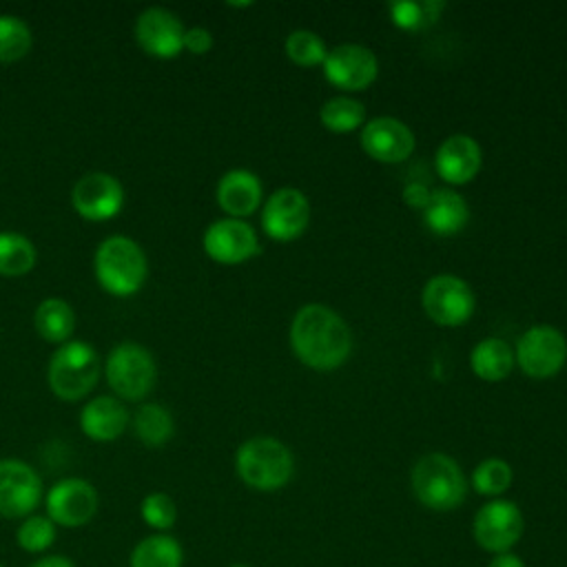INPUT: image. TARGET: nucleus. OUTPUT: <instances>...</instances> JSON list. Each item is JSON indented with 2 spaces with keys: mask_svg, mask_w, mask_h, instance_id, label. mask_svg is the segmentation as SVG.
Masks as SVG:
<instances>
[{
  "mask_svg": "<svg viewBox=\"0 0 567 567\" xmlns=\"http://www.w3.org/2000/svg\"><path fill=\"white\" fill-rule=\"evenodd\" d=\"M204 252L217 264H241L259 252V241L250 224L224 217L213 221L204 233Z\"/></svg>",
  "mask_w": 567,
  "mask_h": 567,
  "instance_id": "obj_16",
  "label": "nucleus"
},
{
  "mask_svg": "<svg viewBox=\"0 0 567 567\" xmlns=\"http://www.w3.org/2000/svg\"><path fill=\"white\" fill-rule=\"evenodd\" d=\"M470 365L474 374L483 381H501L514 368V350L507 341L489 337L474 346L470 354Z\"/></svg>",
  "mask_w": 567,
  "mask_h": 567,
  "instance_id": "obj_24",
  "label": "nucleus"
},
{
  "mask_svg": "<svg viewBox=\"0 0 567 567\" xmlns=\"http://www.w3.org/2000/svg\"><path fill=\"white\" fill-rule=\"evenodd\" d=\"M430 195H432V190H427L423 184H408L405 186V190H403V199L412 206V208H425L427 206V202H430Z\"/></svg>",
  "mask_w": 567,
  "mask_h": 567,
  "instance_id": "obj_35",
  "label": "nucleus"
},
{
  "mask_svg": "<svg viewBox=\"0 0 567 567\" xmlns=\"http://www.w3.org/2000/svg\"><path fill=\"white\" fill-rule=\"evenodd\" d=\"M423 219L432 233L447 237L465 228L470 219V208L458 193L450 188H439V190H432L430 202L423 208Z\"/></svg>",
  "mask_w": 567,
  "mask_h": 567,
  "instance_id": "obj_21",
  "label": "nucleus"
},
{
  "mask_svg": "<svg viewBox=\"0 0 567 567\" xmlns=\"http://www.w3.org/2000/svg\"><path fill=\"white\" fill-rule=\"evenodd\" d=\"M512 467L503 458H485L472 472V487L483 496H501L512 485Z\"/></svg>",
  "mask_w": 567,
  "mask_h": 567,
  "instance_id": "obj_31",
  "label": "nucleus"
},
{
  "mask_svg": "<svg viewBox=\"0 0 567 567\" xmlns=\"http://www.w3.org/2000/svg\"><path fill=\"white\" fill-rule=\"evenodd\" d=\"M410 483L416 501L434 512L456 509L467 494V478L463 470L443 452L421 456L412 467Z\"/></svg>",
  "mask_w": 567,
  "mask_h": 567,
  "instance_id": "obj_3",
  "label": "nucleus"
},
{
  "mask_svg": "<svg viewBox=\"0 0 567 567\" xmlns=\"http://www.w3.org/2000/svg\"><path fill=\"white\" fill-rule=\"evenodd\" d=\"M323 78L337 89L361 91L377 80V55L361 44H339L323 60Z\"/></svg>",
  "mask_w": 567,
  "mask_h": 567,
  "instance_id": "obj_14",
  "label": "nucleus"
},
{
  "mask_svg": "<svg viewBox=\"0 0 567 567\" xmlns=\"http://www.w3.org/2000/svg\"><path fill=\"white\" fill-rule=\"evenodd\" d=\"M29 567H75V563L62 554H47V556L33 560Z\"/></svg>",
  "mask_w": 567,
  "mask_h": 567,
  "instance_id": "obj_36",
  "label": "nucleus"
},
{
  "mask_svg": "<svg viewBox=\"0 0 567 567\" xmlns=\"http://www.w3.org/2000/svg\"><path fill=\"white\" fill-rule=\"evenodd\" d=\"M38 252L31 239L20 233H0V275L20 277L35 266Z\"/></svg>",
  "mask_w": 567,
  "mask_h": 567,
  "instance_id": "obj_26",
  "label": "nucleus"
},
{
  "mask_svg": "<svg viewBox=\"0 0 567 567\" xmlns=\"http://www.w3.org/2000/svg\"><path fill=\"white\" fill-rule=\"evenodd\" d=\"M184 49L195 55H204L213 49V33L206 27H190L184 31Z\"/></svg>",
  "mask_w": 567,
  "mask_h": 567,
  "instance_id": "obj_34",
  "label": "nucleus"
},
{
  "mask_svg": "<svg viewBox=\"0 0 567 567\" xmlns=\"http://www.w3.org/2000/svg\"><path fill=\"white\" fill-rule=\"evenodd\" d=\"M361 148L379 162L396 164L412 155L414 135L412 131L396 117L383 115L370 120L361 131Z\"/></svg>",
  "mask_w": 567,
  "mask_h": 567,
  "instance_id": "obj_17",
  "label": "nucleus"
},
{
  "mask_svg": "<svg viewBox=\"0 0 567 567\" xmlns=\"http://www.w3.org/2000/svg\"><path fill=\"white\" fill-rule=\"evenodd\" d=\"M184 31L182 20L164 7H148L135 20V40L140 49L159 60L179 55L184 49Z\"/></svg>",
  "mask_w": 567,
  "mask_h": 567,
  "instance_id": "obj_15",
  "label": "nucleus"
},
{
  "mask_svg": "<svg viewBox=\"0 0 567 567\" xmlns=\"http://www.w3.org/2000/svg\"><path fill=\"white\" fill-rule=\"evenodd\" d=\"M42 501L38 472L20 458H0V516L27 518Z\"/></svg>",
  "mask_w": 567,
  "mask_h": 567,
  "instance_id": "obj_11",
  "label": "nucleus"
},
{
  "mask_svg": "<svg viewBox=\"0 0 567 567\" xmlns=\"http://www.w3.org/2000/svg\"><path fill=\"white\" fill-rule=\"evenodd\" d=\"M100 379V357L86 341H66L49 359L47 381L55 396L78 401L86 396Z\"/></svg>",
  "mask_w": 567,
  "mask_h": 567,
  "instance_id": "obj_5",
  "label": "nucleus"
},
{
  "mask_svg": "<svg viewBox=\"0 0 567 567\" xmlns=\"http://www.w3.org/2000/svg\"><path fill=\"white\" fill-rule=\"evenodd\" d=\"M319 117H321V124L328 128V131H334V133H348V131H354L357 126L363 124L365 120V109L359 100H352V97H332L328 100L321 111H319Z\"/></svg>",
  "mask_w": 567,
  "mask_h": 567,
  "instance_id": "obj_28",
  "label": "nucleus"
},
{
  "mask_svg": "<svg viewBox=\"0 0 567 567\" xmlns=\"http://www.w3.org/2000/svg\"><path fill=\"white\" fill-rule=\"evenodd\" d=\"M423 308L439 326H463L474 312V292L456 275H436L423 288Z\"/></svg>",
  "mask_w": 567,
  "mask_h": 567,
  "instance_id": "obj_10",
  "label": "nucleus"
},
{
  "mask_svg": "<svg viewBox=\"0 0 567 567\" xmlns=\"http://www.w3.org/2000/svg\"><path fill=\"white\" fill-rule=\"evenodd\" d=\"M33 326L38 334L49 343H66L75 330L73 308L60 297H47L33 312Z\"/></svg>",
  "mask_w": 567,
  "mask_h": 567,
  "instance_id": "obj_22",
  "label": "nucleus"
},
{
  "mask_svg": "<svg viewBox=\"0 0 567 567\" xmlns=\"http://www.w3.org/2000/svg\"><path fill=\"white\" fill-rule=\"evenodd\" d=\"M230 567H250V565H241V563H237V565H230Z\"/></svg>",
  "mask_w": 567,
  "mask_h": 567,
  "instance_id": "obj_38",
  "label": "nucleus"
},
{
  "mask_svg": "<svg viewBox=\"0 0 567 567\" xmlns=\"http://www.w3.org/2000/svg\"><path fill=\"white\" fill-rule=\"evenodd\" d=\"M100 505L97 489L84 478H62L44 496L47 516L55 527H84L93 520Z\"/></svg>",
  "mask_w": 567,
  "mask_h": 567,
  "instance_id": "obj_9",
  "label": "nucleus"
},
{
  "mask_svg": "<svg viewBox=\"0 0 567 567\" xmlns=\"http://www.w3.org/2000/svg\"><path fill=\"white\" fill-rule=\"evenodd\" d=\"M0 567H7V565H2V563H0Z\"/></svg>",
  "mask_w": 567,
  "mask_h": 567,
  "instance_id": "obj_39",
  "label": "nucleus"
},
{
  "mask_svg": "<svg viewBox=\"0 0 567 567\" xmlns=\"http://www.w3.org/2000/svg\"><path fill=\"white\" fill-rule=\"evenodd\" d=\"M71 204L80 217L89 221H106L122 210L124 188L111 173H86L75 182Z\"/></svg>",
  "mask_w": 567,
  "mask_h": 567,
  "instance_id": "obj_12",
  "label": "nucleus"
},
{
  "mask_svg": "<svg viewBox=\"0 0 567 567\" xmlns=\"http://www.w3.org/2000/svg\"><path fill=\"white\" fill-rule=\"evenodd\" d=\"M184 549L171 534H151L135 543L128 556V567H182Z\"/></svg>",
  "mask_w": 567,
  "mask_h": 567,
  "instance_id": "obj_23",
  "label": "nucleus"
},
{
  "mask_svg": "<svg viewBox=\"0 0 567 567\" xmlns=\"http://www.w3.org/2000/svg\"><path fill=\"white\" fill-rule=\"evenodd\" d=\"M95 279L113 297L135 295L148 272L146 255L142 246L124 235H113L100 241L95 257Z\"/></svg>",
  "mask_w": 567,
  "mask_h": 567,
  "instance_id": "obj_2",
  "label": "nucleus"
},
{
  "mask_svg": "<svg viewBox=\"0 0 567 567\" xmlns=\"http://www.w3.org/2000/svg\"><path fill=\"white\" fill-rule=\"evenodd\" d=\"M135 436L146 445V447H162L171 441L175 432V423L171 412L159 405V403H142L133 419H131Z\"/></svg>",
  "mask_w": 567,
  "mask_h": 567,
  "instance_id": "obj_25",
  "label": "nucleus"
},
{
  "mask_svg": "<svg viewBox=\"0 0 567 567\" xmlns=\"http://www.w3.org/2000/svg\"><path fill=\"white\" fill-rule=\"evenodd\" d=\"M310 221V204L299 188L284 186L275 190L264 204L261 226L270 239L290 241L297 239Z\"/></svg>",
  "mask_w": 567,
  "mask_h": 567,
  "instance_id": "obj_13",
  "label": "nucleus"
},
{
  "mask_svg": "<svg viewBox=\"0 0 567 567\" xmlns=\"http://www.w3.org/2000/svg\"><path fill=\"white\" fill-rule=\"evenodd\" d=\"M443 9L445 4L439 0H399L390 4V18L403 31H421L434 24Z\"/></svg>",
  "mask_w": 567,
  "mask_h": 567,
  "instance_id": "obj_27",
  "label": "nucleus"
},
{
  "mask_svg": "<svg viewBox=\"0 0 567 567\" xmlns=\"http://www.w3.org/2000/svg\"><path fill=\"white\" fill-rule=\"evenodd\" d=\"M434 164L439 177H443L447 184H467L481 168V146L470 135H450L441 142Z\"/></svg>",
  "mask_w": 567,
  "mask_h": 567,
  "instance_id": "obj_18",
  "label": "nucleus"
},
{
  "mask_svg": "<svg viewBox=\"0 0 567 567\" xmlns=\"http://www.w3.org/2000/svg\"><path fill=\"white\" fill-rule=\"evenodd\" d=\"M237 476L252 489H281L295 472L292 452L272 436H252L235 454Z\"/></svg>",
  "mask_w": 567,
  "mask_h": 567,
  "instance_id": "obj_4",
  "label": "nucleus"
},
{
  "mask_svg": "<svg viewBox=\"0 0 567 567\" xmlns=\"http://www.w3.org/2000/svg\"><path fill=\"white\" fill-rule=\"evenodd\" d=\"M128 425V410L115 396H95L80 412L82 432L100 443L115 441Z\"/></svg>",
  "mask_w": 567,
  "mask_h": 567,
  "instance_id": "obj_20",
  "label": "nucleus"
},
{
  "mask_svg": "<svg viewBox=\"0 0 567 567\" xmlns=\"http://www.w3.org/2000/svg\"><path fill=\"white\" fill-rule=\"evenodd\" d=\"M140 514L151 529L164 534L177 520V505L166 492H151L142 498Z\"/></svg>",
  "mask_w": 567,
  "mask_h": 567,
  "instance_id": "obj_33",
  "label": "nucleus"
},
{
  "mask_svg": "<svg viewBox=\"0 0 567 567\" xmlns=\"http://www.w3.org/2000/svg\"><path fill=\"white\" fill-rule=\"evenodd\" d=\"M487 567H525V563L514 551H505V554H494Z\"/></svg>",
  "mask_w": 567,
  "mask_h": 567,
  "instance_id": "obj_37",
  "label": "nucleus"
},
{
  "mask_svg": "<svg viewBox=\"0 0 567 567\" xmlns=\"http://www.w3.org/2000/svg\"><path fill=\"white\" fill-rule=\"evenodd\" d=\"M290 346L301 363L328 372L348 359L352 337L346 321L332 308L308 303L299 308L290 323Z\"/></svg>",
  "mask_w": 567,
  "mask_h": 567,
  "instance_id": "obj_1",
  "label": "nucleus"
},
{
  "mask_svg": "<svg viewBox=\"0 0 567 567\" xmlns=\"http://www.w3.org/2000/svg\"><path fill=\"white\" fill-rule=\"evenodd\" d=\"M217 204L235 219L248 217L261 204V182L246 168H233L217 182Z\"/></svg>",
  "mask_w": 567,
  "mask_h": 567,
  "instance_id": "obj_19",
  "label": "nucleus"
},
{
  "mask_svg": "<svg viewBox=\"0 0 567 567\" xmlns=\"http://www.w3.org/2000/svg\"><path fill=\"white\" fill-rule=\"evenodd\" d=\"M286 55L299 66H315L323 64L328 49L317 33L308 29H297L286 38Z\"/></svg>",
  "mask_w": 567,
  "mask_h": 567,
  "instance_id": "obj_32",
  "label": "nucleus"
},
{
  "mask_svg": "<svg viewBox=\"0 0 567 567\" xmlns=\"http://www.w3.org/2000/svg\"><path fill=\"white\" fill-rule=\"evenodd\" d=\"M58 536V527L47 514H31L22 518L16 529V543L27 554H42L47 551Z\"/></svg>",
  "mask_w": 567,
  "mask_h": 567,
  "instance_id": "obj_29",
  "label": "nucleus"
},
{
  "mask_svg": "<svg viewBox=\"0 0 567 567\" xmlns=\"http://www.w3.org/2000/svg\"><path fill=\"white\" fill-rule=\"evenodd\" d=\"M31 29L11 13H0V62L22 60L31 49Z\"/></svg>",
  "mask_w": 567,
  "mask_h": 567,
  "instance_id": "obj_30",
  "label": "nucleus"
},
{
  "mask_svg": "<svg viewBox=\"0 0 567 567\" xmlns=\"http://www.w3.org/2000/svg\"><path fill=\"white\" fill-rule=\"evenodd\" d=\"M514 359L527 377L549 379L558 374L567 361V341L554 326H532L520 334Z\"/></svg>",
  "mask_w": 567,
  "mask_h": 567,
  "instance_id": "obj_7",
  "label": "nucleus"
},
{
  "mask_svg": "<svg viewBox=\"0 0 567 567\" xmlns=\"http://www.w3.org/2000/svg\"><path fill=\"white\" fill-rule=\"evenodd\" d=\"M106 383L124 401L144 399L157 379L153 354L140 343H120L106 357Z\"/></svg>",
  "mask_w": 567,
  "mask_h": 567,
  "instance_id": "obj_6",
  "label": "nucleus"
},
{
  "mask_svg": "<svg viewBox=\"0 0 567 567\" xmlns=\"http://www.w3.org/2000/svg\"><path fill=\"white\" fill-rule=\"evenodd\" d=\"M525 529L523 512L518 509L516 503L505 501V498H494L485 503L472 525L474 540L478 547L492 554H505L512 551V547L520 540Z\"/></svg>",
  "mask_w": 567,
  "mask_h": 567,
  "instance_id": "obj_8",
  "label": "nucleus"
}]
</instances>
